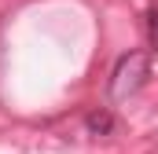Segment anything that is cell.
I'll list each match as a JSON object with an SVG mask.
<instances>
[{
	"mask_svg": "<svg viewBox=\"0 0 158 154\" xmlns=\"http://www.w3.org/2000/svg\"><path fill=\"white\" fill-rule=\"evenodd\" d=\"M147 74H151L147 55H143V51H125L118 63H114V70H110V99H129V95H136V92L143 88Z\"/></svg>",
	"mask_w": 158,
	"mask_h": 154,
	"instance_id": "cell-1",
	"label": "cell"
},
{
	"mask_svg": "<svg viewBox=\"0 0 158 154\" xmlns=\"http://www.w3.org/2000/svg\"><path fill=\"white\" fill-rule=\"evenodd\" d=\"M85 125H88V132H96V136H107V132L114 128V117L107 114V110H92V114L85 117Z\"/></svg>",
	"mask_w": 158,
	"mask_h": 154,
	"instance_id": "cell-2",
	"label": "cell"
},
{
	"mask_svg": "<svg viewBox=\"0 0 158 154\" xmlns=\"http://www.w3.org/2000/svg\"><path fill=\"white\" fill-rule=\"evenodd\" d=\"M147 40H151V55L158 59V4L147 11Z\"/></svg>",
	"mask_w": 158,
	"mask_h": 154,
	"instance_id": "cell-3",
	"label": "cell"
}]
</instances>
